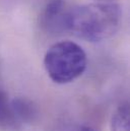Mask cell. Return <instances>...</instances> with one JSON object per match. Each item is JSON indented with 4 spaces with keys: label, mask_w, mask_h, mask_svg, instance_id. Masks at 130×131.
Instances as JSON below:
<instances>
[{
    "label": "cell",
    "mask_w": 130,
    "mask_h": 131,
    "mask_svg": "<svg viewBox=\"0 0 130 131\" xmlns=\"http://www.w3.org/2000/svg\"><path fill=\"white\" fill-rule=\"evenodd\" d=\"M122 11L113 2H96L77 6L66 12L65 30L89 42L112 37L121 25Z\"/></svg>",
    "instance_id": "obj_1"
},
{
    "label": "cell",
    "mask_w": 130,
    "mask_h": 131,
    "mask_svg": "<svg viewBox=\"0 0 130 131\" xmlns=\"http://www.w3.org/2000/svg\"><path fill=\"white\" fill-rule=\"evenodd\" d=\"M88 58L83 49L71 41L52 45L45 54L44 66L55 83L65 84L78 78L86 69Z\"/></svg>",
    "instance_id": "obj_2"
},
{
    "label": "cell",
    "mask_w": 130,
    "mask_h": 131,
    "mask_svg": "<svg viewBox=\"0 0 130 131\" xmlns=\"http://www.w3.org/2000/svg\"><path fill=\"white\" fill-rule=\"evenodd\" d=\"M66 12L64 0H49L41 15L42 28L50 34L64 31Z\"/></svg>",
    "instance_id": "obj_3"
},
{
    "label": "cell",
    "mask_w": 130,
    "mask_h": 131,
    "mask_svg": "<svg viewBox=\"0 0 130 131\" xmlns=\"http://www.w3.org/2000/svg\"><path fill=\"white\" fill-rule=\"evenodd\" d=\"M21 123L16 118L11 102L8 101L7 96L0 90V130L1 131H19Z\"/></svg>",
    "instance_id": "obj_4"
},
{
    "label": "cell",
    "mask_w": 130,
    "mask_h": 131,
    "mask_svg": "<svg viewBox=\"0 0 130 131\" xmlns=\"http://www.w3.org/2000/svg\"><path fill=\"white\" fill-rule=\"evenodd\" d=\"M12 110L18 119V121L23 123H32L38 115V111L36 106L32 101L25 98L14 99L11 102Z\"/></svg>",
    "instance_id": "obj_5"
},
{
    "label": "cell",
    "mask_w": 130,
    "mask_h": 131,
    "mask_svg": "<svg viewBox=\"0 0 130 131\" xmlns=\"http://www.w3.org/2000/svg\"><path fill=\"white\" fill-rule=\"evenodd\" d=\"M129 107L128 103L120 105L114 112L111 121V131H129Z\"/></svg>",
    "instance_id": "obj_6"
},
{
    "label": "cell",
    "mask_w": 130,
    "mask_h": 131,
    "mask_svg": "<svg viewBox=\"0 0 130 131\" xmlns=\"http://www.w3.org/2000/svg\"><path fill=\"white\" fill-rule=\"evenodd\" d=\"M74 131H95L92 127L90 126H79L78 128H76Z\"/></svg>",
    "instance_id": "obj_7"
},
{
    "label": "cell",
    "mask_w": 130,
    "mask_h": 131,
    "mask_svg": "<svg viewBox=\"0 0 130 131\" xmlns=\"http://www.w3.org/2000/svg\"><path fill=\"white\" fill-rule=\"evenodd\" d=\"M99 1H101V2H110L111 0H99Z\"/></svg>",
    "instance_id": "obj_8"
}]
</instances>
